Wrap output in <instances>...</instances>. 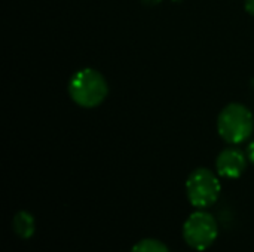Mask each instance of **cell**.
I'll return each instance as SVG.
<instances>
[{
	"instance_id": "6da1fadb",
	"label": "cell",
	"mask_w": 254,
	"mask_h": 252,
	"mask_svg": "<svg viewBox=\"0 0 254 252\" xmlns=\"http://www.w3.org/2000/svg\"><path fill=\"white\" fill-rule=\"evenodd\" d=\"M68 94L77 105L94 108L106 100L109 86L100 71L94 68H82L70 79Z\"/></svg>"
},
{
	"instance_id": "7a4b0ae2",
	"label": "cell",
	"mask_w": 254,
	"mask_h": 252,
	"mask_svg": "<svg viewBox=\"0 0 254 252\" xmlns=\"http://www.w3.org/2000/svg\"><path fill=\"white\" fill-rule=\"evenodd\" d=\"M253 113L244 104H228L219 114L217 131L229 144H241L247 141L253 134Z\"/></svg>"
},
{
	"instance_id": "3957f363",
	"label": "cell",
	"mask_w": 254,
	"mask_h": 252,
	"mask_svg": "<svg viewBox=\"0 0 254 252\" xmlns=\"http://www.w3.org/2000/svg\"><path fill=\"white\" fill-rule=\"evenodd\" d=\"M222 186L217 175L207 169H195L186 181V195L189 202L198 209H207L214 205L220 196Z\"/></svg>"
},
{
	"instance_id": "277c9868",
	"label": "cell",
	"mask_w": 254,
	"mask_h": 252,
	"mask_svg": "<svg viewBox=\"0 0 254 252\" xmlns=\"http://www.w3.org/2000/svg\"><path fill=\"white\" fill-rule=\"evenodd\" d=\"M217 235L219 227L216 218L204 209L190 214L183 224V238L196 251L208 250L217 239Z\"/></svg>"
},
{
	"instance_id": "5b68a950",
	"label": "cell",
	"mask_w": 254,
	"mask_h": 252,
	"mask_svg": "<svg viewBox=\"0 0 254 252\" xmlns=\"http://www.w3.org/2000/svg\"><path fill=\"white\" fill-rule=\"evenodd\" d=\"M247 168V156L235 147L225 149L216 160V171L220 177L235 180L243 175Z\"/></svg>"
},
{
	"instance_id": "8992f818",
	"label": "cell",
	"mask_w": 254,
	"mask_h": 252,
	"mask_svg": "<svg viewBox=\"0 0 254 252\" xmlns=\"http://www.w3.org/2000/svg\"><path fill=\"white\" fill-rule=\"evenodd\" d=\"M13 230L16 233V236H19L21 239H28L34 235L36 230V221L34 217L27 212V211H19L12 221Z\"/></svg>"
},
{
	"instance_id": "52a82bcc",
	"label": "cell",
	"mask_w": 254,
	"mask_h": 252,
	"mask_svg": "<svg viewBox=\"0 0 254 252\" xmlns=\"http://www.w3.org/2000/svg\"><path fill=\"white\" fill-rule=\"evenodd\" d=\"M131 252H170V250L158 239H143L132 247Z\"/></svg>"
},
{
	"instance_id": "ba28073f",
	"label": "cell",
	"mask_w": 254,
	"mask_h": 252,
	"mask_svg": "<svg viewBox=\"0 0 254 252\" xmlns=\"http://www.w3.org/2000/svg\"><path fill=\"white\" fill-rule=\"evenodd\" d=\"M247 159L254 165V141H252L247 147Z\"/></svg>"
},
{
	"instance_id": "9c48e42d",
	"label": "cell",
	"mask_w": 254,
	"mask_h": 252,
	"mask_svg": "<svg viewBox=\"0 0 254 252\" xmlns=\"http://www.w3.org/2000/svg\"><path fill=\"white\" fill-rule=\"evenodd\" d=\"M246 10L254 16V0H246Z\"/></svg>"
}]
</instances>
